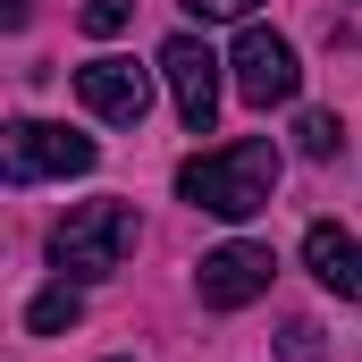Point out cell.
Returning a JSON list of instances; mask_svg holds the SVG:
<instances>
[{
	"instance_id": "10",
	"label": "cell",
	"mask_w": 362,
	"mask_h": 362,
	"mask_svg": "<svg viewBox=\"0 0 362 362\" xmlns=\"http://www.w3.org/2000/svg\"><path fill=\"white\" fill-rule=\"evenodd\" d=\"M337 144H346V135H337L329 110H303V118H295V152H303V160H329Z\"/></svg>"
},
{
	"instance_id": "8",
	"label": "cell",
	"mask_w": 362,
	"mask_h": 362,
	"mask_svg": "<svg viewBox=\"0 0 362 362\" xmlns=\"http://www.w3.org/2000/svg\"><path fill=\"white\" fill-rule=\"evenodd\" d=\"M303 270L320 278L329 295L362 303V236H346L337 219H312V228H303Z\"/></svg>"
},
{
	"instance_id": "2",
	"label": "cell",
	"mask_w": 362,
	"mask_h": 362,
	"mask_svg": "<svg viewBox=\"0 0 362 362\" xmlns=\"http://www.w3.org/2000/svg\"><path fill=\"white\" fill-rule=\"evenodd\" d=\"M127 253H135V202H76V211L51 228L59 278H110Z\"/></svg>"
},
{
	"instance_id": "4",
	"label": "cell",
	"mask_w": 362,
	"mask_h": 362,
	"mask_svg": "<svg viewBox=\"0 0 362 362\" xmlns=\"http://www.w3.org/2000/svg\"><path fill=\"white\" fill-rule=\"evenodd\" d=\"M228 68H236V93H245L253 110H278V101H295V85H303L295 42H286V34H270V25H245Z\"/></svg>"
},
{
	"instance_id": "9",
	"label": "cell",
	"mask_w": 362,
	"mask_h": 362,
	"mask_svg": "<svg viewBox=\"0 0 362 362\" xmlns=\"http://www.w3.org/2000/svg\"><path fill=\"white\" fill-rule=\"evenodd\" d=\"M76 312H85V295H76V278H59V286H42L25 303V329L34 337H59V329H76Z\"/></svg>"
},
{
	"instance_id": "14",
	"label": "cell",
	"mask_w": 362,
	"mask_h": 362,
	"mask_svg": "<svg viewBox=\"0 0 362 362\" xmlns=\"http://www.w3.org/2000/svg\"><path fill=\"white\" fill-rule=\"evenodd\" d=\"M34 17V0H0V25H25Z\"/></svg>"
},
{
	"instance_id": "6",
	"label": "cell",
	"mask_w": 362,
	"mask_h": 362,
	"mask_svg": "<svg viewBox=\"0 0 362 362\" xmlns=\"http://www.w3.org/2000/svg\"><path fill=\"white\" fill-rule=\"evenodd\" d=\"M270 245H219V253H202V270H194V295L211 303V312H245L253 295H270Z\"/></svg>"
},
{
	"instance_id": "11",
	"label": "cell",
	"mask_w": 362,
	"mask_h": 362,
	"mask_svg": "<svg viewBox=\"0 0 362 362\" xmlns=\"http://www.w3.org/2000/svg\"><path fill=\"white\" fill-rule=\"evenodd\" d=\"M278 362H320V329H312V320H286V337H278Z\"/></svg>"
},
{
	"instance_id": "12",
	"label": "cell",
	"mask_w": 362,
	"mask_h": 362,
	"mask_svg": "<svg viewBox=\"0 0 362 362\" xmlns=\"http://www.w3.org/2000/svg\"><path fill=\"white\" fill-rule=\"evenodd\" d=\"M118 25H127V0H85V34L93 42H110Z\"/></svg>"
},
{
	"instance_id": "13",
	"label": "cell",
	"mask_w": 362,
	"mask_h": 362,
	"mask_svg": "<svg viewBox=\"0 0 362 362\" xmlns=\"http://www.w3.org/2000/svg\"><path fill=\"white\" fill-rule=\"evenodd\" d=\"M202 25H219V17H253V0H185Z\"/></svg>"
},
{
	"instance_id": "5",
	"label": "cell",
	"mask_w": 362,
	"mask_h": 362,
	"mask_svg": "<svg viewBox=\"0 0 362 362\" xmlns=\"http://www.w3.org/2000/svg\"><path fill=\"white\" fill-rule=\"evenodd\" d=\"M160 76H169L177 118L194 135H211V118H219V59L202 51V34H169V42H160Z\"/></svg>"
},
{
	"instance_id": "3",
	"label": "cell",
	"mask_w": 362,
	"mask_h": 362,
	"mask_svg": "<svg viewBox=\"0 0 362 362\" xmlns=\"http://www.w3.org/2000/svg\"><path fill=\"white\" fill-rule=\"evenodd\" d=\"M93 160V135H68L51 118H17L8 127V185H34V177H85Z\"/></svg>"
},
{
	"instance_id": "1",
	"label": "cell",
	"mask_w": 362,
	"mask_h": 362,
	"mask_svg": "<svg viewBox=\"0 0 362 362\" xmlns=\"http://www.w3.org/2000/svg\"><path fill=\"white\" fill-rule=\"evenodd\" d=\"M177 194L211 219H253L270 211L278 194V144L270 135H245V144H219V152H194L177 169Z\"/></svg>"
},
{
	"instance_id": "7",
	"label": "cell",
	"mask_w": 362,
	"mask_h": 362,
	"mask_svg": "<svg viewBox=\"0 0 362 362\" xmlns=\"http://www.w3.org/2000/svg\"><path fill=\"white\" fill-rule=\"evenodd\" d=\"M76 101H85L93 118H110V127H144V110H152V68H135V59H85V68H76Z\"/></svg>"
}]
</instances>
